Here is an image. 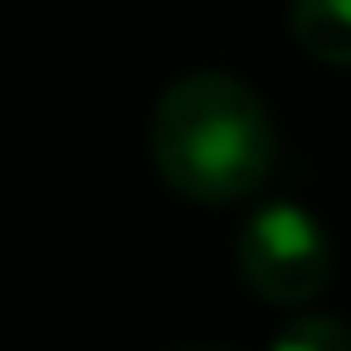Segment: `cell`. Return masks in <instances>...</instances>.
Instances as JSON below:
<instances>
[{"label":"cell","instance_id":"2","mask_svg":"<svg viewBox=\"0 0 351 351\" xmlns=\"http://www.w3.org/2000/svg\"><path fill=\"white\" fill-rule=\"evenodd\" d=\"M236 269L252 285V296H263L274 307H296L329 285L335 247H329V230L307 208L263 203L247 214V225L236 236Z\"/></svg>","mask_w":351,"mask_h":351},{"label":"cell","instance_id":"1","mask_svg":"<svg viewBox=\"0 0 351 351\" xmlns=\"http://www.w3.org/2000/svg\"><path fill=\"white\" fill-rule=\"evenodd\" d=\"M148 148L165 186L208 208L252 197L280 159V137L263 99L230 71L176 77L154 104Z\"/></svg>","mask_w":351,"mask_h":351},{"label":"cell","instance_id":"3","mask_svg":"<svg viewBox=\"0 0 351 351\" xmlns=\"http://www.w3.org/2000/svg\"><path fill=\"white\" fill-rule=\"evenodd\" d=\"M291 38L324 66H351V0H291Z\"/></svg>","mask_w":351,"mask_h":351},{"label":"cell","instance_id":"4","mask_svg":"<svg viewBox=\"0 0 351 351\" xmlns=\"http://www.w3.org/2000/svg\"><path fill=\"white\" fill-rule=\"evenodd\" d=\"M269 351H351V329L340 318H296L269 340Z\"/></svg>","mask_w":351,"mask_h":351}]
</instances>
